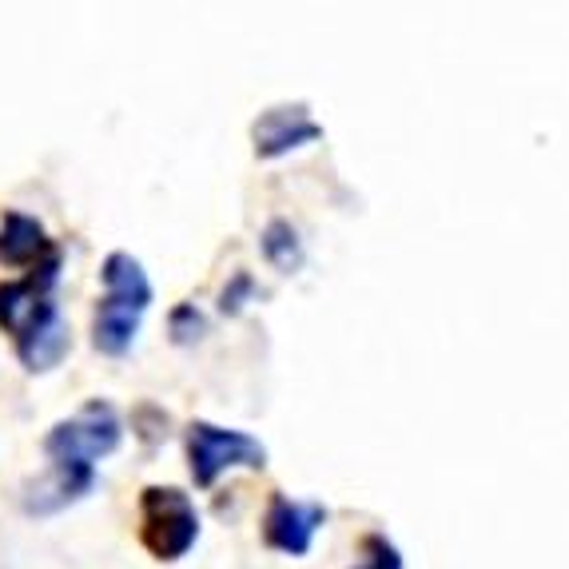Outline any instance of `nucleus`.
<instances>
[{"mask_svg": "<svg viewBox=\"0 0 569 569\" xmlns=\"http://www.w3.org/2000/svg\"><path fill=\"white\" fill-rule=\"evenodd\" d=\"M200 538V513L176 486H148L140 498V541L156 561H180Z\"/></svg>", "mask_w": 569, "mask_h": 569, "instance_id": "nucleus-4", "label": "nucleus"}, {"mask_svg": "<svg viewBox=\"0 0 569 569\" xmlns=\"http://www.w3.org/2000/svg\"><path fill=\"white\" fill-rule=\"evenodd\" d=\"M60 271V251L32 267L17 283H0V327L17 342V359L29 370H52L72 347L68 323L52 303V283Z\"/></svg>", "mask_w": 569, "mask_h": 569, "instance_id": "nucleus-2", "label": "nucleus"}, {"mask_svg": "<svg viewBox=\"0 0 569 569\" xmlns=\"http://www.w3.org/2000/svg\"><path fill=\"white\" fill-rule=\"evenodd\" d=\"M100 279H104V299L96 307L92 342L100 355L120 359L132 351L143 311L152 307V283H148L140 259H132L128 251H112L100 267Z\"/></svg>", "mask_w": 569, "mask_h": 569, "instance_id": "nucleus-3", "label": "nucleus"}, {"mask_svg": "<svg viewBox=\"0 0 569 569\" xmlns=\"http://www.w3.org/2000/svg\"><path fill=\"white\" fill-rule=\"evenodd\" d=\"M171 335H176V342H191L203 335V315L196 311L191 303L176 307V315H171Z\"/></svg>", "mask_w": 569, "mask_h": 569, "instance_id": "nucleus-11", "label": "nucleus"}, {"mask_svg": "<svg viewBox=\"0 0 569 569\" xmlns=\"http://www.w3.org/2000/svg\"><path fill=\"white\" fill-rule=\"evenodd\" d=\"M247 291H251V279L239 276L236 283L223 291V311H239V307H243V299H247Z\"/></svg>", "mask_w": 569, "mask_h": 569, "instance_id": "nucleus-12", "label": "nucleus"}, {"mask_svg": "<svg viewBox=\"0 0 569 569\" xmlns=\"http://www.w3.org/2000/svg\"><path fill=\"white\" fill-rule=\"evenodd\" d=\"M323 522H327V510L319 502H295L287 493H276L271 506H267L263 538L271 550L303 558L315 546V533L323 530Z\"/></svg>", "mask_w": 569, "mask_h": 569, "instance_id": "nucleus-6", "label": "nucleus"}, {"mask_svg": "<svg viewBox=\"0 0 569 569\" xmlns=\"http://www.w3.org/2000/svg\"><path fill=\"white\" fill-rule=\"evenodd\" d=\"M57 256V247H52V239L44 236V228H40L32 216H20V211H9L4 216V223H0V263L9 267H40L44 259Z\"/></svg>", "mask_w": 569, "mask_h": 569, "instance_id": "nucleus-8", "label": "nucleus"}, {"mask_svg": "<svg viewBox=\"0 0 569 569\" xmlns=\"http://www.w3.org/2000/svg\"><path fill=\"white\" fill-rule=\"evenodd\" d=\"M263 256H267V263L279 267V271H291V267H299V259H303V247H299V236H295L291 223L276 219V223L263 231Z\"/></svg>", "mask_w": 569, "mask_h": 569, "instance_id": "nucleus-9", "label": "nucleus"}, {"mask_svg": "<svg viewBox=\"0 0 569 569\" xmlns=\"http://www.w3.org/2000/svg\"><path fill=\"white\" fill-rule=\"evenodd\" d=\"M359 569H402V558H399V550L382 538V533H370V538L362 541Z\"/></svg>", "mask_w": 569, "mask_h": 569, "instance_id": "nucleus-10", "label": "nucleus"}, {"mask_svg": "<svg viewBox=\"0 0 569 569\" xmlns=\"http://www.w3.org/2000/svg\"><path fill=\"white\" fill-rule=\"evenodd\" d=\"M251 136H256V156L276 160V156H287L291 148H303V143L319 140L323 128L307 116L303 104H295V108H271V112H263L256 120V128H251Z\"/></svg>", "mask_w": 569, "mask_h": 569, "instance_id": "nucleus-7", "label": "nucleus"}, {"mask_svg": "<svg viewBox=\"0 0 569 569\" xmlns=\"http://www.w3.org/2000/svg\"><path fill=\"white\" fill-rule=\"evenodd\" d=\"M120 415L108 402L92 399L72 418L57 422L44 438L48 475L37 486H29L24 510L29 513H57L64 506L80 502L96 486V462L120 450Z\"/></svg>", "mask_w": 569, "mask_h": 569, "instance_id": "nucleus-1", "label": "nucleus"}, {"mask_svg": "<svg viewBox=\"0 0 569 569\" xmlns=\"http://www.w3.org/2000/svg\"><path fill=\"white\" fill-rule=\"evenodd\" d=\"M188 462H191V478L200 490H211L219 478L247 466V470H263L267 466V450L259 438L243 435V430H223L211 427V422H191L188 427Z\"/></svg>", "mask_w": 569, "mask_h": 569, "instance_id": "nucleus-5", "label": "nucleus"}]
</instances>
